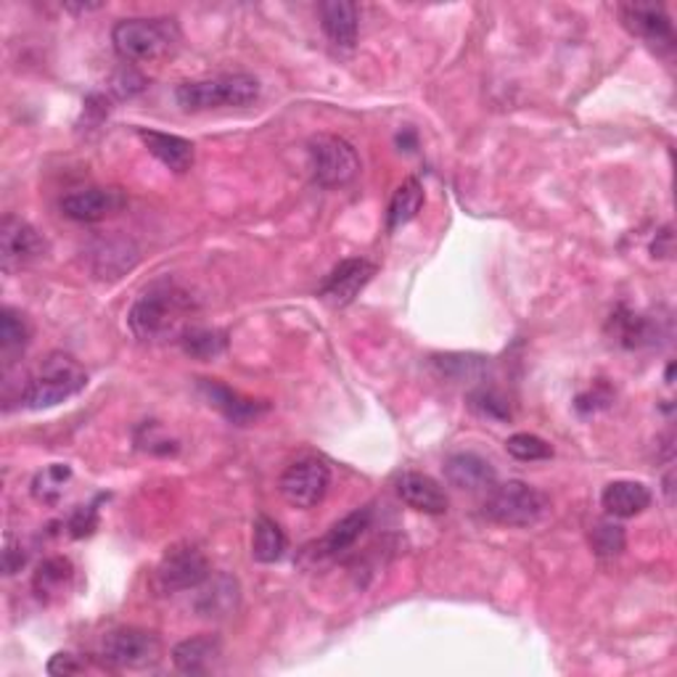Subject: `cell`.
<instances>
[{"instance_id":"17","label":"cell","mask_w":677,"mask_h":677,"mask_svg":"<svg viewBox=\"0 0 677 677\" xmlns=\"http://www.w3.org/2000/svg\"><path fill=\"white\" fill-rule=\"evenodd\" d=\"M138 138L144 140L148 154H154L173 173H188L194 167L196 146L188 138L169 136V133L159 130H138Z\"/></svg>"},{"instance_id":"20","label":"cell","mask_w":677,"mask_h":677,"mask_svg":"<svg viewBox=\"0 0 677 677\" xmlns=\"http://www.w3.org/2000/svg\"><path fill=\"white\" fill-rule=\"evenodd\" d=\"M223 646L215 635H196V638L183 640L173 648V661L183 675H202L209 673L212 665L220 659Z\"/></svg>"},{"instance_id":"16","label":"cell","mask_w":677,"mask_h":677,"mask_svg":"<svg viewBox=\"0 0 677 677\" xmlns=\"http://www.w3.org/2000/svg\"><path fill=\"white\" fill-rule=\"evenodd\" d=\"M444 479L458 490L482 492L498 482L496 465L477 453H455L444 461Z\"/></svg>"},{"instance_id":"5","label":"cell","mask_w":677,"mask_h":677,"mask_svg":"<svg viewBox=\"0 0 677 677\" xmlns=\"http://www.w3.org/2000/svg\"><path fill=\"white\" fill-rule=\"evenodd\" d=\"M548 498L540 490L513 479V482L492 484L487 490L484 517L503 527H529L538 524L548 513Z\"/></svg>"},{"instance_id":"28","label":"cell","mask_w":677,"mask_h":677,"mask_svg":"<svg viewBox=\"0 0 677 677\" xmlns=\"http://www.w3.org/2000/svg\"><path fill=\"white\" fill-rule=\"evenodd\" d=\"M180 344L186 355L196 360H212L220 357L228 350V334L220 328H188L180 336Z\"/></svg>"},{"instance_id":"6","label":"cell","mask_w":677,"mask_h":677,"mask_svg":"<svg viewBox=\"0 0 677 677\" xmlns=\"http://www.w3.org/2000/svg\"><path fill=\"white\" fill-rule=\"evenodd\" d=\"M307 157H310V169H313V178L317 186L323 188H342L357 178L360 173V159L355 146L350 140L328 136H313L307 144Z\"/></svg>"},{"instance_id":"13","label":"cell","mask_w":677,"mask_h":677,"mask_svg":"<svg viewBox=\"0 0 677 677\" xmlns=\"http://www.w3.org/2000/svg\"><path fill=\"white\" fill-rule=\"evenodd\" d=\"M619 17L625 27L638 38L651 42V46H673L675 32L665 6L659 3H625L619 6Z\"/></svg>"},{"instance_id":"23","label":"cell","mask_w":677,"mask_h":677,"mask_svg":"<svg viewBox=\"0 0 677 677\" xmlns=\"http://www.w3.org/2000/svg\"><path fill=\"white\" fill-rule=\"evenodd\" d=\"M72 577H75L72 561L63 559V556H53V559H46L32 577L35 596H38V601H42V604H51L69 590V585H72Z\"/></svg>"},{"instance_id":"8","label":"cell","mask_w":677,"mask_h":677,"mask_svg":"<svg viewBox=\"0 0 677 677\" xmlns=\"http://www.w3.org/2000/svg\"><path fill=\"white\" fill-rule=\"evenodd\" d=\"M328 484V463L317 455H305L300 458V461H294L284 474H281V496H284L288 506L307 511V508H315L326 498Z\"/></svg>"},{"instance_id":"22","label":"cell","mask_w":677,"mask_h":677,"mask_svg":"<svg viewBox=\"0 0 677 677\" xmlns=\"http://www.w3.org/2000/svg\"><path fill=\"white\" fill-rule=\"evenodd\" d=\"M369 527H371V508H357V511L338 519L336 524L323 534V540L315 546L317 548L315 553L321 556V559H331V556L344 553V550H350L360 538H363V532Z\"/></svg>"},{"instance_id":"33","label":"cell","mask_w":677,"mask_h":677,"mask_svg":"<svg viewBox=\"0 0 677 677\" xmlns=\"http://www.w3.org/2000/svg\"><path fill=\"white\" fill-rule=\"evenodd\" d=\"M96 524H98L96 506L77 508L75 517L69 519V532H72V538H88V534H94Z\"/></svg>"},{"instance_id":"10","label":"cell","mask_w":677,"mask_h":677,"mask_svg":"<svg viewBox=\"0 0 677 677\" xmlns=\"http://www.w3.org/2000/svg\"><path fill=\"white\" fill-rule=\"evenodd\" d=\"M46 252V238L21 217L6 215L0 223V263L3 271L30 265Z\"/></svg>"},{"instance_id":"29","label":"cell","mask_w":677,"mask_h":677,"mask_svg":"<svg viewBox=\"0 0 677 677\" xmlns=\"http://www.w3.org/2000/svg\"><path fill=\"white\" fill-rule=\"evenodd\" d=\"M69 479H72V469H69L67 463L46 465V469L38 471V474H35V479H32L35 500L53 506L56 500L63 496V490H67Z\"/></svg>"},{"instance_id":"4","label":"cell","mask_w":677,"mask_h":677,"mask_svg":"<svg viewBox=\"0 0 677 677\" xmlns=\"http://www.w3.org/2000/svg\"><path fill=\"white\" fill-rule=\"evenodd\" d=\"M175 98L186 111H209L233 106L244 109L259 98V80L252 75H217L209 80L183 82L175 90Z\"/></svg>"},{"instance_id":"1","label":"cell","mask_w":677,"mask_h":677,"mask_svg":"<svg viewBox=\"0 0 677 677\" xmlns=\"http://www.w3.org/2000/svg\"><path fill=\"white\" fill-rule=\"evenodd\" d=\"M194 310V296L175 284V281L165 278L140 292L130 315H127V323H130V331L138 338L157 342V338L186 334L188 317Z\"/></svg>"},{"instance_id":"3","label":"cell","mask_w":677,"mask_h":677,"mask_svg":"<svg viewBox=\"0 0 677 677\" xmlns=\"http://www.w3.org/2000/svg\"><path fill=\"white\" fill-rule=\"evenodd\" d=\"M85 386H88V373L82 365L72 355L53 352L38 365L21 400L32 411H46V408H56L80 394Z\"/></svg>"},{"instance_id":"26","label":"cell","mask_w":677,"mask_h":677,"mask_svg":"<svg viewBox=\"0 0 677 677\" xmlns=\"http://www.w3.org/2000/svg\"><path fill=\"white\" fill-rule=\"evenodd\" d=\"M432 365L444 379L471 381L490 369V360L484 355H474V352H448V355H434Z\"/></svg>"},{"instance_id":"14","label":"cell","mask_w":677,"mask_h":677,"mask_svg":"<svg viewBox=\"0 0 677 677\" xmlns=\"http://www.w3.org/2000/svg\"><path fill=\"white\" fill-rule=\"evenodd\" d=\"M394 490H398L402 503L421 513H429V517H440L450 506L448 492L442 490V484L429 474H419V471L400 474L398 482H394Z\"/></svg>"},{"instance_id":"2","label":"cell","mask_w":677,"mask_h":677,"mask_svg":"<svg viewBox=\"0 0 677 677\" xmlns=\"http://www.w3.org/2000/svg\"><path fill=\"white\" fill-rule=\"evenodd\" d=\"M111 42L119 59L133 63L159 61L175 51L180 42V27L175 19H122L111 30Z\"/></svg>"},{"instance_id":"9","label":"cell","mask_w":677,"mask_h":677,"mask_svg":"<svg viewBox=\"0 0 677 677\" xmlns=\"http://www.w3.org/2000/svg\"><path fill=\"white\" fill-rule=\"evenodd\" d=\"M209 575L212 571L207 556H204L199 548L183 546L173 548L165 559L159 561L154 582H157L159 592H183L199 588Z\"/></svg>"},{"instance_id":"25","label":"cell","mask_w":677,"mask_h":677,"mask_svg":"<svg viewBox=\"0 0 677 677\" xmlns=\"http://www.w3.org/2000/svg\"><path fill=\"white\" fill-rule=\"evenodd\" d=\"M423 207V186L419 178L402 180L398 190H394L390 209H386V230H400L419 215Z\"/></svg>"},{"instance_id":"35","label":"cell","mask_w":677,"mask_h":677,"mask_svg":"<svg viewBox=\"0 0 677 677\" xmlns=\"http://www.w3.org/2000/svg\"><path fill=\"white\" fill-rule=\"evenodd\" d=\"M27 563V553L21 550L19 546H13V542H9L3 550V571L6 575H17V571H21V567Z\"/></svg>"},{"instance_id":"12","label":"cell","mask_w":677,"mask_h":677,"mask_svg":"<svg viewBox=\"0 0 677 677\" xmlns=\"http://www.w3.org/2000/svg\"><path fill=\"white\" fill-rule=\"evenodd\" d=\"M125 196L117 188H80L61 199V212L75 223H101L122 209Z\"/></svg>"},{"instance_id":"32","label":"cell","mask_w":677,"mask_h":677,"mask_svg":"<svg viewBox=\"0 0 677 677\" xmlns=\"http://www.w3.org/2000/svg\"><path fill=\"white\" fill-rule=\"evenodd\" d=\"M506 450L517 458V461H524V463L548 461V458H553V448H550L542 436L529 434V432H519V434L508 436Z\"/></svg>"},{"instance_id":"7","label":"cell","mask_w":677,"mask_h":677,"mask_svg":"<svg viewBox=\"0 0 677 677\" xmlns=\"http://www.w3.org/2000/svg\"><path fill=\"white\" fill-rule=\"evenodd\" d=\"M161 644L157 632L140 627H119L104 638L101 656L106 665L117 669H144L159 661Z\"/></svg>"},{"instance_id":"18","label":"cell","mask_w":677,"mask_h":677,"mask_svg":"<svg viewBox=\"0 0 677 677\" xmlns=\"http://www.w3.org/2000/svg\"><path fill=\"white\" fill-rule=\"evenodd\" d=\"M601 503L609 517L630 519L644 513L651 506V490L644 482H632V479H619L604 487Z\"/></svg>"},{"instance_id":"31","label":"cell","mask_w":677,"mask_h":677,"mask_svg":"<svg viewBox=\"0 0 677 677\" xmlns=\"http://www.w3.org/2000/svg\"><path fill=\"white\" fill-rule=\"evenodd\" d=\"M469 408L487 421H511V405L498 390L490 386H479L469 394Z\"/></svg>"},{"instance_id":"30","label":"cell","mask_w":677,"mask_h":677,"mask_svg":"<svg viewBox=\"0 0 677 677\" xmlns=\"http://www.w3.org/2000/svg\"><path fill=\"white\" fill-rule=\"evenodd\" d=\"M627 546L625 527L617 521H598L590 532V548L592 553L601 556V559H614L619 556Z\"/></svg>"},{"instance_id":"19","label":"cell","mask_w":677,"mask_h":677,"mask_svg":"<svg viewBox=\"0 0 677 677\" xmlns=\"http://www.w3.org/2000/svg\"><path fill=\"white\" fill-rule=\"evenodd\" d=\"M321 13V24L326 38L338 48H352L357 42V6L347 3V0H326V3L317 6Z\"/></svg>"},{"instance_id":"15","label":"cell","mask_w":677,"mask_h":677,"mask_svg":"<svg viewBox=\"0 0 677 677\" xmlns=\"http://www.w3.org/2000/svg\"><path fill=\"white\" fill-rule=\"evenodd\" d=\"M199 390L212 408H217L225 419L230 423H238V426L254 423L267 411L265 402L244 398V394H238L236 390H230V386H225L215 379H199Z\"/></svg>"},{"instance_id":"24","label":"cell","mask_w":677,"mask_h":677,"mask_svg":"<svg viewBox=\"0 0 677 677\" xmlns=\"http://www.w3.org/2000/svg\"><path fill=\"white\" fill-rule=\"evenodd\" d=\"M288 540L281 524L271 517H257L252 527V556L259 563H275L286 556Z\"/></svg>"},{"instance_id":"11","label":"cell","mask_w":677,"mask_h":677,"mask_svg":"<svg viewBox=\"0 0 677 677\" xmlns=\"http://www.w3.org/2000/svg\"><path fill=\"white\" fill-rule=\"evenodd\" d=\"M373 275H376V265L369 263V259H344V263H338L334 271L328 273V278L323 281L321 296L334 307L350 305V302L371 284Z\"/></svg>"},{"instance_id":"27","label":"cell","mask_w":677,"mask_h":677,"mask_svg":"<svg viewBox=\"0 0 677 677\" xmlns=\"http://www.w3.org/2000/svg\"><path fill=\"white\" fill-rule=\"evenodd\" d=\"M27 344H30V323L13 307H3V313H0V355L6 357V363H11L27 350Z\"/></svg>"},{"instance_id":"34","label":"cell","mask_w":677,"mask_h":677,"mask_svg":"<svg viewBox=\"0 0 677 677\" xmlns=\"http://www.w3.org/2000/svg\"><path fill=\"white\" fill-rule=\"evenodd\" d=\"M85 665L77 661L75 654H56L51 661H48V675H77L82 673Z\"/></svg>"},{"instance_id":"21","label":"cell","mask_w":677,"mask_h":677,"mask_svg":"<svg viewBox=\"0 0 677 677\" xmlns=\"http://www.w3.org/2000/svg\"><path fill=\"white\" fill-rule=\"evenodd\" d=\"M199 588L202 590L199 598H196V611H199L202 617H228L230 611H236L238 598H242L236 577L209 575Z\"/></svg>"}]
</instances>
